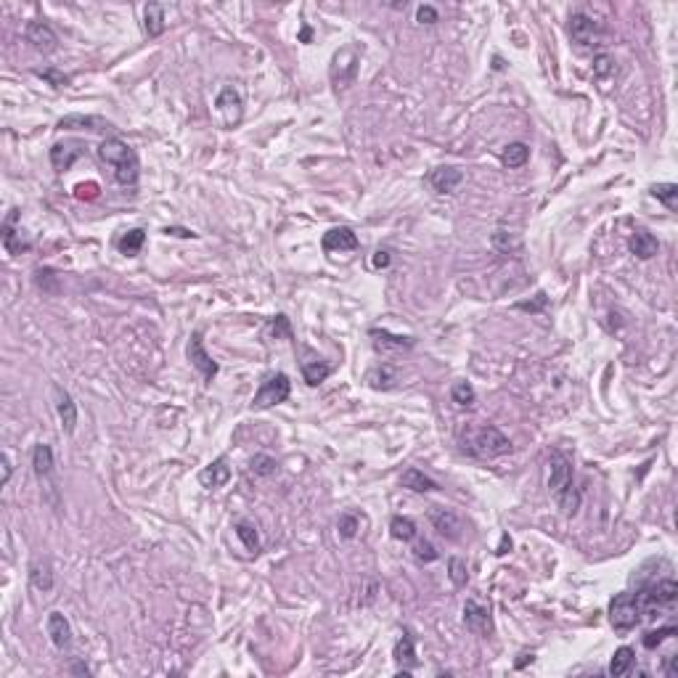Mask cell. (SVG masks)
<instances>
[{
  "label": "cell",
  "instance_id": "obj_1",
  "mask_svg": "<svg viewBox=\"0 0 678 678\" xmlns=\"http://www.w3.org/2000/svg\"><path fill=\"white\" fill-rule=\"evenodd\" d=\"M98 159H101L106 167H112L114 181L120 183V186L132 188V186L138 183L141 164H138L135 152H132L125 141H120V138H106V141L98 146Z\"/></svg>",
  "mask_w": 678,
  "mask_h": 678
},
{
  "label": "cell",
  "instance_id": "obj_2",
  "mask_svg": "<svg viewBox=\"0 0 678 678\" xmlns=\"http://www.w3.org/2000/svg\"><path fill=\"white\" fill-rule=\"evenodd\" d=\"M461 448L475 458H496V456L512 453V440L498 426L482 424L466 429L461 435Z\"/></svg>",
  "mask_w": 678,
  "mask_h": 678
},
{
  "label": "cell",
  "instance_id": "obj_3",
  "mask_svg": "<svg viewBox=\"0 0 678 678\" xmlns=\"http://www.w3.org/2000/svg\"><path fill=\"white\" fill-rule=\"evenodd\" d=\"M633 597H636V604L638 609H641V615H644V618H655L660 609L676 604L678 583L676 580H657V583H652V586H644L638 594H633Z\"/></svg>",
  "mask_w": 678,
  "mask_h": 678
},
{
  "label": "cell",
  "instance_id": "obj_4",
  "mask_svg": "<svg viewBox=\"0 0 678 678\" xmlns=\"http://www.w3.org/2000/svg\"><path fill=\"white\" fill-rule=\"evenodd\" d=\"M289 392H292V382H289V376L286 374L278 371V374L265 376V382L260 385V390L254 392L252 411H263V408H271V405L283 403V400L289 397Z\"/></svg>",
  "mask_w": 678,
  "mask_h": 678
},
{
  "label": "cell",
  "instance_id": "obj_5",
  "mask_svg": "<svg viewBox=\"0 0 678 678\" xmlns=\"http://www.w3.org/2000/svg\"><path fill=\"white\" fill-rule=\"evenodd\" d=\"M609 623L620 633H626V631H631V628H636L641 623V609H638L633 594H618L612 599V604H609Z\"/></svg>",
  "mask_w": 678,
  "mask_h": 678
},
{
  "label": "cell",
  "instance_id": "obj_6",
  "mask_svg": "<svg viewBox=\"0 0 678 678\" xmlns=\"http://www.w3.org/2000/svg\"><path fill=\"white\" fill-rule=\"evenodd\" d=\"M570 487H572V461L562 451H551V456H548V490L559 501L562 493Z\"/></svg>",
  "mask_w": 678,
  "mask_h": 678
},
{
  "label": "cell",
  "instance_id": "obj_7",
  "mask_svg": "<svg viewBox=\"0 0 678 678\" xmlns=\"http://www.w3.org/2000/svg\"><path fill=\"white\" fill-rule=\"evenodd\" d=\"M358 64H361V59H358V53L353 48H342V51L334 53V59H332V82H334L337 91L353 85L355 77H358Z\"/></svg>",
  "mask_w": 678,
  "mask_h": 678
},
{
  "label": "cell",
  "instance_id": "obj_8",
  "mask_svg": "<svg viewBox=\"0 0 678 678\" xmlns=\"http://www.w3.org/2000/svg\"><path fill=\"white\" fill-rule=\"evenodd\" d=\"M215 112L220 114V122H223L225 128L239 125V122H242V114H244L242 93L236 91L233 85H225L223 91L217 93V98H215Z\"/></svg>",
  "mask_w": 678,
  "mask_h": 678
},
{
  "label": "cell",
  "instance_id": "obj_9",
  "mask_svg": "<svg viewBox=\"0 0 678 678\" xmlns=\"http://www.w3.org/2000/svg\"><path fill=\"white\" fill-rule=\"evenodd\" d=\"M88 154V146H85V141H59L51 146V164L56 172H64L69 170L72 164L77 162L80 157H85Z\"/></svg>",
  "mask_w": 678,
  "mask_h": 678
},
{
  "label": "cell",
  "instance_id": "obj_10",
  "mask_svg": "<svg viewBox=\"0 0 678 678\" xmlns=\"http://www.w3.org/2000/svg\"><path fill=\"white\" fill-rule=\"evenodd\" d=\"M464 626L477 633V636H487L493 631V618H490V607H485L477 599H466L464 604Z\"/></svg>",
  "mask_w": 678,
  "mask_h": 678
},
{
  "label": "cell",
  "instance_id": "obj_11",
  "mask_svg": "<svg viewBox=\"0 0 678 678\" xmlns=\"http://www.w3.org/2000/svg\"><path fill=\"white\" fill-rule=\"evenodd\" d=\"M429 522L435 525V530L446 541H458L464 536V519L456 514L453 509H432L429 512Z\"/></svg>",
  "mask_w": 678,
  "mask_h": 678
},
{
  "label": "cell",
  "instance_id": "obj_12",
  "mask_svg": "<svg viewBox=\"0 0 678 678\" xmlns=\"http://www.w3.org/2000/svg\"><path fill=\"white\" fill-rule=\"evenodd\" d=\"M24 38L30 43L35 51L40 53H53L59 48V35L45 24V21H30L27 30H24Z\"/></svg>",
  "mask_w": 678,
  "mask_h": 678
},
{
  "label": "cell",
  "instance_id": "obj_13",
  "mask_svg": "<svg viewBox=\"0 0 678 678\" xmlns=\"http://www.w3.org/2000/svg\"><path fill=\"white\" fill-rule=\"evenodd\" d=\"M321 247H324V252H355L361 247V242H358L353 228L339 225V228H332V231L324 233Z\"/></svg>",
  "mask_w": 678,
  "mask_h": 678
},
{
  "label": "cell",
  "instance_id": "obj_14",
  "mask_svg": "<svg viewBox=\"0 0 678 678\" xmlns=\"http://www.w3.org/2000/svg\"><path fill=\"white\" fill-rule=\"evenodd\" d=\"M570 35H572V40L577 43V45H591V43L599 38V24L588 13H583V11H575L572 16H570Z\"/></svg>",
  "mask_w": 678,
  "mask_h": 678
},
{
  "label": "cell",
  "instance_id": "obj_15",
  "mask_svg": "<svg viewBox=\"0 0 678 678\" xmlns=\"http://www.w3.org/2000/svg\"><path fill=\"white\" fill-rule=\"evenodd\" d=\"M371 339H374V347L379 353H405L416 344L414 337L392 334L387 329H371Z\"/></svg>",
  "mask_w": 678,
  "mask_h": 678
},
{
  "label": "cell",
  "instance_id": "obj_16",
  "mask_svg": "<svg viewBox=\"0 0 678 678\" xmlns=\"http://www.w3.org/2000/svg\"><path fill=\"white\" fill-rule=\"evenodd\" d=\"M188 361L202 371L204 379H213V376L217 374V363L213 361V355L204 350L202 334L191 337V342H188Z\"/></svg>",
  "mask_w": 678,
  "mask_h": 678
},
{
  "label": "cell",
  "instance_id": "obj_17",
  "mask_svg": "<svg viewBox=\"0 0 678 678\" xmlns=\"http://www.w3.org/2000/svg\"><path fill=\"white\" fill-rule=\"evenodd\" d=\"M16 217H19V210H11V215L6 217V223H3V247H6L11 254H21L32 247L30 239L21 236V231L13 228V225H16Z\"/></svg>",
  "mask_w": 678,
  "mask_h": 678
},
{
  "label": "cell",
  "instance_id": "obj_18",
  "mask_svg": "<svg viewBox=\"0 0 678 678\" xmlns=\"http://www.w3.org/2000/svg\"><path fill=\"white\" fill-rule=\"evenodd\" d=\"M56 411H59V419H61V429H64L67 435H72V432L77 429V403H74L69 392L61 390V387H56Z\"/></svg>",
  "mask_w": 678,
  "mask_h": 678
},
{
  "label": "cell",
  "instance_id": "obj_19",
  "mask_svg": "<svg viewBox=\"0 0 678 678\" xmlns=\"http://www.w3.org/2000/svg\"><path fill=\"white\" fill-rule=\"evenodd\" d=\"M228 480H231V466H228L225 458H215L213 464H207L202 472H199V482H202L207 490L223 487Z\"/></svg>",
  "mask_w": 678,
  "mask_h": 678
},
{
  "label": "cell",
  "instance_id": "obj_20",
  "mask_svg": "<svg viewBox=\"0 0 678 678\" xmlns=\"http://www.w3.org/2000/svg\"><path fill=\"white\" fill-rule=\"evenodd\" d=\"M429 183L437 193H453L461 183H464V172L458 167H437L429 175Z\"/></svg>",
  "mask_w": 678,
  "mask_h": 678
},
{
  "label": "cell",
  "instance_id": "obj_21",
  "mask_svg": "<svg viewBox=\"0 0 678 678\" xmlns=\"http://www.w3.org/2000/svg\"><path fill=\"white\" fill-rule=\"evenodd\" d=\"M48 636H51L56 649L72 647V626L61 612H51V615H48Z\"/></svg>",
  "mask_w": 678,
  "mask_h": 678
},
{
  "label": "cell",
  "instance_id": "obj_22",
  "mask_svg": "<svg viewBox=\"0 0 678 678\" xmlns=\"http://www.w3.org/2000/svg\"><path fill=\"white\" fill-rule=\"evenodd\" d=\"M628 249L636 254L638 260H652V257L657 254L660 244H657V239H655V236H652L649 231L638 228V231H633V236H631V242H628Z\"/></svg>",
  "mask_w": 678,
  "mask_h": 678
},
{
  "label": "cell",
  "instance_id": "obj_23",
  "mask_svg": "<svg viewBox=\"0 0 678 678\" xmlns=\"http://www.w3.org/2000/svg\"><path fill=\"white\" fill-rule=\"evenodd\" d=\"M112 125L109 122L98 120V117H82V114H69V117H61L59 120V130H91V132H101L109 130Z\"/></svg>",
  "mask_w": 678,
  "mask_h": 678
},
{
  "label": "cell",
  "instance_id": "obj_24",
  "mask_svg": "<svg viewBox=\"0 0 678 678\" xmlns=\"http://www.w3.org/2000/svg\"><path fill=\"white\" fill-rule=\"evenodd\" d=\"M400 485L408 487V490H414V493H432V490H437V482L432 480L429 475H424L422 469H416V466H411V469H405L403 475H400Z\"/></svg>",
  "mask_w": 678,
  "mask_h": 678
},
{
  "label": "cell",
  "instance_id": "obj_25",
  "mask_svg": "<svg viewBox=\"0 0 678 678\" xmlns=\"http://www.w3.org/2000/svg\"><path fill=\"white\" fill-rule=\"evenodd\" d=\"M30 583L32 588H38V591H51L53 588V567L48 559H35L30 565Z\"/></svg>",
  "mask_w": 678,
  "mask_h": 678
},
{
  "label": "cell",
  "instance_id": "obj_26",
  "mask_svg": "<svg viewBox=\"0 0 678 678\" xmlns=\"http://www.w3.org/2000/svg\"><path fill=\"white\" fill-rule=\"evenodd\" d=\"M527 159H530V146L522 141L507 143L504 152H501V162H504V167H509V170H519V167H525Z\"/></svg>",
  "mask_w": 678,
  "mask_h": 678
},
{
  "label": "cell",
  "instance_id": "obj_27",
  "mask_svg": "<svg viewBox=\"0 0 678 678\" xmlns=\"http://www.w3.org/2000/svg\"><path fill=\"white\" fill-rule=\"evenodd\" d=\"M366 382H368L371 390H392L397 385V371L392 366H376V368L368 371Z\"/></svg>",
  "mask_w": 678,
  "mask_h": 678
},
{
  "label": "cell",
  "instance_id": "obj_28",
  "mask_svg": "<svg viewBox=\"0 0 678 678\" xmlns=\"http://www.w3.org/2000/svg\"><path fill=\"white\" fill-rule=\"evenodd\" d=\"M143 30L149 38H159L164 32V9L159 3H149L143 11Z\"/></svg>",
  "mask_w": 678,
  "mask_h": 678
},
{
  "label": "cell",
  "instance_id": "obj_29",
  "mask_svg": "<svg viewBox=\"0 0 678 678\" xmlns=\"http://www.w3.org/2000/svg\"><path fill=\"white\" fill-rule=\"evenodd\" d=\"M633 662H636V652L631 647H620L615 649V655H612V660H609V676H626L628 670L633 668Z\"/></svg>",
  "mask_w": 678,
  "mask_h": 678
},
{
  "label": "cell",
  "instance_id": "obj_30",
  "mask_svg": "<svg viewBox=\"0 0 678 678\" xmlns=\"http://www.w3.org/2000/svg\"><path fill=\"white\" fill-rule=\"evenodd\" d=\"M32 469H35V475L40 477H48L53 472V451L51 446H45V443H38L35 446V451H32Z\"/></svg>",
  "mask_w": 678,
  "mask_h": 678
},
{
  "label": "cell",
  "instance_id": "obj_31",
  "mask_svg": "<svg viewBox=\"0 0 678 678\" xmlns=\"http://www.w3.org/2000/svg\"><path fill=\"white\" fill-rule=\"evenodd\" d=\"M143 242H146V231L143 228H132V231L122 233L120 242H117V249L128 257H135V254L143 249Z\"/></svg>",
  "mask_w": 678,
  "mask_h": 678
},
{
  "label": "cell",
  "instance_id": "obj_32",
  "mask_svg": "<svg viewBox=\"0 0 678 678\" xmlns=\"http://www.w3.org/2000/svg\"><path fill=\"white\" fill-rule=\"evenodd\" d=\"M395 660L400 662V665H408V668H414L416 665V644H414V636H411V631H403V636L397 638L395 644Z\"/></svg>",
  "mask_w": 678,
  "mask_h": 678
},
{
  "label": "cell",
  "instance_id": "obj_33",
  "mask_svg": "<svg viewBox=\"0 0 678 678\" xmlns=\"http://www.w3.org/2000/svg\"><path fill=\"white\" fill-rule=\"evenodd\" d=\"M390 533H392L395 541L411 543L419 530H416V522L411 519V516H392V522H390Z\"/></svg>",
  "mask_w": 678,
  "mask_h": 678
},
{
  "label": "cell",
  "instance_id": "obj_34",
  "mask_svg": "<svg viewBox=\"0 0 678 678\" xmlns=\"http://www.w3.org/2000/svg\"><path fill=\"white\" fill-rule=\"evenodd\" d=\"M329 374H332V366L324 363V361H305L303 363V376L310 387L326 382V376Z\"/></svg>",
  "mask_w": 678,
  "mask_h": 678
},
{
  "label": "cell",
  "instance_id": "obj_35",
  "mask_svg": "<svg viewBox=\"0 0 678 678\" xmlns=\"http://www.w3.org/2000/svg\"><path fill=\"white\" fill-rule=\"evenodd\" d=\"M652 196L665 204L670 213H676L678 210V186L676 183H657V186H652Z\"/></svg>",
  "mask_w": 678,
  "mask_h": 678
},
{
  "label": "cell",
  "instance_id": "obj_36",
  "mask_svg": "<svg viewBox=\"0 0 678 678\" xmlns=\"http://www.w3.org/2000/svg\"><path fill=\"white\" fill-rule=\"evenodd\" d=\"M236 536H239L247 551H252V554L260 551V536H257V527L252 522H236Z\"/></svg>",
  "mask_w": 678,
  "mask_h": 678
},
{
  "label": "cell",
  "instance_id": "obj_37",
  "mask_svg": "<svg viewBox=\"0 0 678 678\" xmlns=\"http://www.w3.org/2000/svg\"><path fill=\"white\" fill-rule=\"evenodd\" d=\"M451 400H453L458 408H472L477 400L475 387L469 385V382H456V385L451 387Z\"/></svg>",
  "mask_w": 678,
  "mask_h": 678
},
{
  "label": "cell",
  "instance_id": "obj_38",
  "mask_svg": "<svg viewBox=\"0 0 678 678\" xmlns=\"http://www.w3.org/2000/svg\"><path fill=\"white\" fill-rule=\"evenodd\" d=\"M448 577L456 588H464L469 583V567L461 557H451L448 559Z\"/></svg>",
  "mask_w": 678,
  "mask_h": 678
},
{
  "label": "cell",
  "instance_id": "obj_39",
  "mask_svg": "<svg viewBox=\"0 0 678 678\" xmlns=\"http://www.w3.org/2000/svg\"><path fill=\"white\" fill-rule=\"evenodd\" d=\"M615 72H618V61H615V56H609V53H599V56H594V74H597V80H609Z\"/></svg>",
  "mask_w": 678,
  "mask_h": 678
},
{
  "label": "cell",
  "instance_id": "obj_40",
  "mask_svg": "<svg viewBox=\"0 0 678 678\" xmlns=\"http://www.w3.org/2000/svg\"><path fill=\"white\" fill-rule=\"evenodd\" d=\"M249 469H252V475H257V477H271V475H276L278 464H276L273 456L257 453V456L252 458V461H249Z\"/></svg>",
  "mask_w": 678,
  "mask_h": 678
},
{
  "label": "cell",
  "instance_id": "obj_41",
  "mask_svg": "<svg viewBox=\"0 0 678 678\" xmlns=\"http://www.w3.org/2000/svg\"><path fill=\"white\" fill-rule=\"evenodd\" d=\"M490 242H493V249L501 254H509L512 249H516V239L509 231H504V228H498Z\"/></svg>",
  "mask_w": 678,
  "mask_h": 678
},
{
  "label": "cell",
  "instance_id": "obj_42",
  "mask_svg": "<svg viewBox=\"0 0 678 678\" xmlns=\"http://www.w3.org/2000/svg\"><path fill=\"white\" fill-rule=\"evenodd\" d=\"M678 631H676V626H668V628H657V631H649L647 636H644V647L647 649H657L665 638H670V636H676Z\"/></svg>",
  "mask_w": 678,
  "mask_h": 678
},
{
  "label": "cell",
  "instance_id": "obj_43",
  "mask_svg": "<svg viewBox=\"0 0 678 678\" xmlns=\"http://www.w3.org/2000/svg\"><path fill=\"white\" fill-rule=\"evenodd\" d=\"M414 557H416V562H422V565H429V562H435L440 554L435 551V546L429 543V541H419L414 546Z\"/></svg>",
  "mask_w": 678,
  "mask_h": 678
},
{
  "label": "cell",
  "instance_id": "obj_44",
  "mask_svg": "<svg viewBox=\"0 0 678 678\" xmlns=\"http://www.w3.org/2000/svg\"><path fill=\"white\" fill-rule=\"evenodd\" d=\"M337 527H339V536L342 538H355L358 536V530H361V522H358V516L355 514H342L339 516V522H337Z\"/></svg>",
  "mask_w": 678,
  "mask_h": 678
},
{
  "label": "cell",
  "instance_id": "obj_45",
  "mask_svg": "<svg viewBox=\"0 0 678 678\" xmlns=\"http://www.w3.org/2000/svg\"><path fill=\"white\" fill-rule=\"evenodd\" d=\"M416 21H419V24H437V21H440V13H437L435 6H419V9H416Z\"/></svg>",
  "mask_w": 678,
  "mask_h": 678
},
{
  "label": "cell",
  "instance_id": "obj_46",
  "mask_svg": "<svg viewBox=\"0 0 678 678\" xmlns=\"http://www.w3.org/2000/svg\"><path fill=\"white\" fill-rule=\"evenodd\" d=\"M40 80H48L53 85V88H61V85H67L69 82V77L67 74H61V72H56V69H43V72H35Z\"/></svg>",
  "mask_w": 678,
  "mask_h": 678
},
{
  "label": "cell",
  "instance_id": "obj_47",
  "mask_svg": "<svg viewBox=\"0 0 678 678\" xmlns=\"http://www.w3.org/2000/svg\"><path fill=\"white\" fill-rule=\"evenodd\" d=\"M74 196H77V199H96V196H98V186H96V183H88V186L80 183V186L74 188Z\"/></svg>",
  "mask_w": 678,
  "mask_h": 678
},
{
  "label": "cell",
  "instance_id": "obj_48",
  "mask_svg": "<svg viewBox=\"0 0 678 678\" xmlns=\"http://www.w3.org/2000/svg\"><path fill=\"white\" fill-rule=\"evenodd\" d=\"M273 334L278 337V334H283L286 339H292V329H289V318L286 315H276V321H273Z\"/></svg>",
  "mask_w": 678,
  "mask_h": 678
},
{
  "label": "cell",
  "instance_id": "obj_49",
  "mask_svg": "<svg viewBox=\"0 0 678 678\" xmlns=\"http://www.w3.org/2000/svg\"><path fill=\"white\" fill-rule=\"evenodd\" d=\"M374 268H387L390 265V252H385V249H379V252H374Z\"/></svg>",
  "mask_w": 678,
  "mask_h": 678
},
{
  "label": "cell",
  "instance_id": "obj_50",
  "mask_svg": "<svg viewBox=\"0 0 678 678\" xmlns=\"http://www.w3.org/2000/svg\"><path fill=\"white\" fill-rule=\"evenodd\" d=\"M167 236H181V239H196V233L188 231V228H164Z\"/></svg>",
  "mask_w": 678,
  "mask_h": 678
},
{
  "label": "cell",
  "instance_id": "obj_51",
  "mask_svg": "<svg viewBox=\"0 0 678 678\" xmlns=\"http://www.w3.org/2000/svg\"><path fill=\"white\" fill-rule=\"evenodd\" d=\"M0 461H3V485H6V482L11 480V472H13V466H11V458H9L6 453L0 456Z\"/></svg>",
  "mask_w": 678,
  "mask_h": 678
},
{
  "label": "cell",
  "instance_id": "obj_52",
  "mask_svg": "<svg viewBox=\"0 0 678 678\" xmlns=\"http://www.w3.org/2000/svg\"><path fill=\"white\" fill-rule=\"evenodd\" d=\"M507 551H512V538L504 533V536H501V543H498V548H496V554H498V557H504Z\"/></svg>",
  "mask_w": 678,
  "mask_h": 678
},
{
  "label": "cell",
  "instance_id": "obj_53",
  "mask_svg": "<svg viewBox=\"0 0 678 678\" xmlns=\"http://www.w3.org/2000/svg\"><path fill=\"white\" fill-rule=\"evenodd\" d=\"M678 673V657H670V662H668V668H665V676H676Z\"/></svg>",
  "mask_w": 678,
  "mask_h": 678
},
{
  "label": "cell",
  "instance_id": "obj_54",
  "mask_svg": "<svg viewBox=\"0 0 678 678\" xmlns=\"http://www.w3.org/2000/svg\"><path fill=\"white\" fill-rule=\"evenodd\" d=\"M72 673H80V676H91V668H88V665H82V662H77V665L72 668Z\"/></svg>",
  "mask_w": 678,
  "mask_h": 678
},
{
  "label": "cell",
  "instance_id": "obj_55",
  "mask_svg": "<svg viewBox=\"0 0 678 678\" xmlns=\"http://www.w3.org/2000/svg\"><path fill=\"white\" fill-rule=\"evenodd\" d=\"M310 35H313V32H310V27H305V30H303V35H300V38H303V40L307 43V40H310Z\"/></svg>",
  "mask_w": 678,
  "mask_h": 678
}]
</instances>
